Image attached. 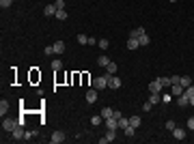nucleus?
Returning a JSON list of instances; mask_svg holds the SVG:
<instances>
[{
    "label": "nucleus",
    "instance_id": "1",
    "mask_svg": "<svg viewBox=\"0 0 194 144\" xmlns=\"http://www.w3.org/2000/svg\"><path fill=\"white\" fill-rule=\"evenodd\" d=\"M108 80H110V75H108V73H106V75H99V78H95V80H93V88H97V91L108 88Z\"/></svg>",
    "mask_w": 194,
    "mask_h": 144
},
{
    "label": "nucleus",
    "instance_id": "2",
    "mask_svg": "<svg viewBox=\"0 0 194 144\" xmlns=\"http://www.w3.org/2000/svg\"><path fill=\"white\" fill-rule=\"evenodd\" d=\"M17 125H20V121H15V118H4L2 121V129L4 131H13Z\"/></svg>",
    "mask_w": 194,
    "mask_h": 144
},
{
    "label": "nucleus",
    "instance_id": "3",
    "mask_svg": "<svg viewBox=\"0 0 194 144\" xmlns=\"http://www.w3.org/2000/svg\"><path fill=\"white\" fill-rule=\"evenodd\" d=\"M11 133H13V140H24V136H26V131H24V125H17V127H15Z\"/></svg>",
    "mask_w": 194,
    "mask_h": 144
},
{
    "label": "nucleus",
    "instance_id": "4",
    "mask_svg": "<svg viewBox=\"0 0 194 144\" xmlns=\"http://www.w3.org/2000/svg\"><path fill=\"white\" fill-rule=\"evenodd\" d=\"M50 142H52V144L65 142V133H63V131H54V133H52V138H50Z\"/></svg>",
    "mask_w": 194,
    "mask_h": 144
},
{
    "label": "nucleus",
    "instance_id": "5",
    "mask_svg": "<svg viewBox=\"0 0 194 144\" xmlns=\"http://www.w3.org/2000/svg\"><path fill=\"white\" fill-rule=\"evenodd\" d=\"M108 88H112V91L121 88V80H119L117 75H110V80H108Z\"/></svg>",
    "mask_w": 194,
    "mask_h": 144
},
{
    "label": "nucleus",
    "instance_id": "6",
    "mask_svg": "<svg viewBox=\"0 0 194 144\" xmlns=\"http://www.w3.org/2000/svg\"><path fill=\"white\" fill-rule=\"evenodd\" d=\"M106 125H108V129H112V131H117V129H119V118H114V116H110V118H106Z\"/></svg>",
    "mask_w": 194,
    "mask_h": 144
},
{
    "label": "nucleus",
    "instance_id": "7",
    "mask_svg": "<svg viewBox=\"0 0 194 144\" xmlns=\"http://www.w3.org/2000/svg\"><path fill=\"white\" fill-rule=\"evenodd\" d=\"M114 138H117V136H114V131H112V129H108V133H106L104 138H99V142H101V144H108V142H112Z\"/></svg>",
    "mask_w": 194,
    "mask_h": 144
},
{
    "label": "nucleus",
    "instance_id": "8",
    "mask_svg": "<svg viewBox=\"0 0 194 144\" xmlns=\"http://www.w3.org/2000/svg\"><path fill=\"white\" fill-rule=\"evenodd\" d=\"M138 48H140V41L136 37H130L127 39V49H138Z\"/></svg>",
    "mask_w": 194,
    "mask_h": 144
},
{
    "label": "nucleus",
    "instance_id": "9",
    "mask_svg": "<svg viewBox=\"0 0 194 144\" xmlns=\"http://www.w3.org/2000/svg\"><path fill=\"white\" fill-rule=\"evenodd\" d=\"M43 15H46V17L56 15V4H48V6H43Z\"/></svg>",
    "mask_w": 194,
    "mask_h": 144
},
{
    "label": "nucleus",
    "instance_id": "10",
    "mask_svg": "<svg viewBox=\"0 0 194 144\" xmlns=\"http://www.w3.org/2000/svg\"><path fill=\"white\" fill-rule=\"evenodd\" d=\"M162 91V84H160V80H153L151 84H149V93H160Z\"/></svg>",
    "mask_w": 194,
    "mask_h": 144
},
{
    "label": "nucleus",
    "instance_id": "11",
    "mask_svg": "<svg viewBox=\"0 0 194 144\" xmlns=\"http://www.w3.org/2000/svg\"><path fill=\"white\" fill-rule=\"evenodd\" d=\"M9 108H11V105H9V101H7V99H2V101H0V116H2V118H4V114L9 112Z\"/></svg>",
    "mask_w": 194,
    "mask_h": 144
},
{
    "label": "nucleus",
    "instance_id": "12",
    "mask_svg": "<svg viewBox=\"0 0 194 144\" xmlns=\"http://www.w3.org/2000/svg\"><path fill=\"white\" fill-rule=\"evenodd\" d=\"M170 86H173V95H175V97H179V95L186 93V88H183L181 84H170Z\"/></svg>",
    "mask_w": 194,
    "mask_h": 144
},
{
    "label": "nucleus",
    "instance_id": "13",
    "mask_svg": "<svg viewBox=\"0 0 194 144\" xmlns=\"http://www.w3.org/2000/svg\"><path fill=\"white\" fill-rule=\"evenodd\" d=\"M86 101H89V103H95L97 101V88H91V91L86 93Z\"/></svg>",
    "mask_w": 194,
    "mask_h": 144
},
{
    "label": "nucleus",
    "instance_id": "14",
    "mask_svg": "<svg viewBox=\"0 0 194 144\" xmlns=\"http://www.w3.org/2000/svg\"><path fill=\"white\" fill-rule=\"evenodd\" d=\"M173 138L183 140V138H186V131H183V129H179V127H175V129H173Z\"/></svg>",
    "mask_w": 194,
    "mask_h": 144
},
{
    "label": "nucleus",
    "instance_id": "15",
    "mask_svg": "<svg viewBox=\"0 0 194 144\" xmlns=\"http://www.w3.org/2000/svg\"><path fill=\"white\" fill-rule=\"evenodd\" d=\"M138 41H140V48H145V45H149V43H151V37H149V35H140V37H138Z\"/></svg>",
    "mask_w": 194,
    "mask_h": 144
},
{
    "label": "nucleus",
    "instance_id": "16",
    "mask_svg": "<svg viewBox=\"0 0 194 144\" xmlns=\"http://www.w3.org/2000/svg\"><path fill=\"white\" fill-rule=\"evenodd\" d=\"M108 62H110V60H108V56H106V54L97 56V65H99V67H108Z\"/></svg>",
    "mask_w": 194,
    "mask_h": 144
},
{
    "label": "nucleus",
    "instance_id": "17",
    "mask_svg": "<svg viewBox=\"0 0 194 144\" xmlns=\"http://www.w3.org/2000/svg\"><path fill=\"white\" fill-rule=\"evenodd\" d=\"M183 88H188V86H192V78L190 75H181V82H179Z\"/></svg>",
    "mask_w": 194,
    "mask_h": 144
},
{
    "label": "nucleus",
    "instance_id": "18",
    "mask_svg": "<svg viewBox=\"0 0 194 144\" xmlns=\"http://www.w3.org/2000/svg\"><path fill=\"white\" fill-rule=\"evenodd\" d=\"M117 71H119V67H117V62H112V60H110V62H108V75H114Z\"/></svg>",
    "mask_w": 194,
    "mask_h": 144
},
{
    "label": "nucleus",
    "instance_id": "19",
    "mask_svg": "<svg viewBox=\"0 0 194 144\" xmlns=\"http://www.w3.org/2000/svg\"><path fill=\"white\" fill-rule=\"evenodd\" d=\"M99 114H101V116H104V121H106V118H110V116L114 114V110H112V108H104Z\"/></svg>",
    "mask_w": 194,
    "mask_h": 144
},
{
    "label": "nucleus",
    "instance_id": "20",
    "mask_svg": "<svg viewBox=\"0 0 194 144\" xmlns=\"http://www.w3.org/2000/svg\"><path fill=\"white\" fill-rule=\"evenodd\" d=\"M54 52H56V54L65 52V41H56V43H54Z\"/></svg>",
    "mask_w": 194,
    "mask_h": 144
},
{
    "label": "nucleus",
    "instance_id": "21",
    "mask_svg": "<svg viewBox=\"0 0 194 144\" xmlns=\"http://www.w3.org/2000/svg\"><path fill=\"white\" fill-rule=\"evenodd\" d=\"M56 19H60V22L67 19V11L65 9H56Z\"/></svg>",
    "mask_w": 194,
    "mask_h": 144
},
{
    "label": "nucleus",
    "instance_id": "22",
    "mask_svg": "<svg viewBox=\"0 0 194 144\" xmlns=\"http://www.w3.org/2000/svg\"><path fill=\"white\" fill-rule=\"evenodd\" d=\"M123 131H125V136H127V138H134V133H136V127H132V125H127V127H125Z\"/></svg>",
    "mask_w": 194,
    "mask_h": 144
},
{
    "label": "nucleus",
    "instance_id": "23",
    "mask_svg": "<svg viewBox=\"0 0 194 144\" xmlns=\"http://www.w3.org/2000/svg\"><path fill=\"white\" fill-rule=\"evenodd\" d=\"M177 103H179V105H190V99L186 95H179L177 97Z\"/></svg>",
    "mask_w": 194,
    "mask_h": 144
},
{
    "label": "nucleus",
    "instance_id": "24",
    "mask_svg": "<svg viewBox=\"0 0 194 144\" xmlns=\"http://www.w3.org/2000/svg\"><path fill=\"white\" fill-rule=\"evenodd\" d=\"M140 35H145V28H134V30L130 32V37H136V39H138Z\"/></svg>",
    "mask_w": 194,
    "mask_h": 144
},
{
    "label": "nucleus",
    "instance_id": "25",
    "mask_svg": "<svg viewBox=\"0 0 194 144\" xmlns=\"http://www.w3.org/2000/svg\"><path fill=\"white\" fill-rule=\"evenodd\" d=\"M130 125L132 127H140V116H130Z\"/></svg>",
    "mask_w": 194,
    "mask_h": 144
},
{
    "label": "nucleus",
    "instance_id": "26",
    "mask_svg": "<svg viewBox=\"0 0 194 144\" xmlns=\"http://www.w3.org/2000/svg\"><path fill=\"white\" fill-rule=\"evenodd\" d=\"M78 43L80 45H89V37L86 35H78Z\"/></svg>",
    "mask_w": 194,
    "mask_h": 144
},
{
    "label": "nucleus",
    "instance_id": "27",
    "mask_svg": "<svg viewBox=\"0 0 194 144\" xmlns=\"http://www.w3.org/2000/svg\"><path fill=\"white\" fill-rule=\"evenodd\" d=\"M127 125H130V118H123V116H121V118H119V129H125Z\"/></svg>",
    "mask_w": 194,
    "mask_h": 144
},
{
    "label": "nucleus",
    "instance_id": "28",
    "mask_svg": "<svg viewBox=\"0 0 194 144\" xmlns=\"http://www.w3.org/2000/svg\"><path fill=\"white\" fill-rule=\"evenodd\" d=\"M149 101L155 105V103H160V93H151V97H149Z\"/></svg>",
    "mask_w": 194,
    "mask_h": 144
},
{
    "label": "nucleus",
    "instance_id": "29",
    "mask_svg": "<svg viewBox=\"0 0 194 144\" xmlns=\"http://www.w3.org/2000/svg\"><path fill=\"white\" fill-rule=\"evenodd\" d=\"M52 69H54V71H58V69H63V62H60L58 58H56V60H52Z\"/></svg>",
    "mask_w": 194,
    "mask_h": 144
},
{
    "label": "nucleus",
    "instance_id": "30",
    "mask_svg": "<svg viewBox=\"0 0 194 144\" xmlns=\"http://www.w3.org/2000/svg\"><path fill=\"white\" fill-rule=\"evenodd\" d=\"M183 95L188 97V99H192V97H194V86H188V88H186V93H183Z\"/></svg>",
    "mask_w": 194,
    "mask_h": 144
},
{
    "label": "nucleus",
    "instance_id": "31",
    "mask_svg": "<svg viewBox=\"0 0 194 144\" xmlns=\"http://www.w3.org/2000/svg\"><path fill=\"white\" fill-rule=\"evenodd\" d=\"M101 49H108V39H99V43H97Z\"/></svg>",
    "mask_w": 194,
    "mask_h": 144
},
{
    "label": "nucleus",
    "instance_id": "32",
    "mask_svg": "<svg viewBox=\"0 0 194 144\" xmlns=\"http://www.w3.org/2000/svg\"><path fill=\"white\" fill-rule=\"evenodd\" d=\"M101 121H104V116H101V114H99V116H93V118H91V123H93V125H99Z\"/></svg>",
    "mask_w": 194,
    "mask_h": 144
},
{
    "label": "nucleus",
    "instance_id": "33",
    "mask_svg": "<svg viewBox=\"0 0 194 144\" xmlns=\"http://www.w3.org/2000/svg\"><path fill=\"white\" fill-rule=\"evenodd\" d=\"M160 84L162 86H170V78H160Z\"/></svg>",
    "mask_w": 194,
    "mask_h": 144
},
{
    "label": "nucleus",
    "instance_id": "34",
    "mask_svg": "<svg viewBox=\"0 0 194 144\" xmlns=\"http://www.w3.org/2000/svg\"><path fill=\"white\" fill-rule=\"evenodd\" d=\"M166 129L173 131V129H175V121H166Z\"/></svg>",
    "mask_w": 194,
    "mask_h": 144
},
{
    "label": "nucleus",
    "instance_id": "35",
    "mask_svg": "<svg viewBox=\"0 0 194 144\" xmlns=\"http://www.w3.org/2000/svg\"><path fill=\"white\" fill-rule=\"evenodd\" d=\"M11 2H13V0H0V6L7 9V6H11Z\"/></svg>",
    "mask_w": 194,
    "mask_h": 144
},
{
    "label": "nucleus",
    "instance_id": "36",
    "mask_svg": "<svg viewBox=\"0 0 194 144\" xmlns=\"http://www.w3.org/2000/svg\"><path fill=\"white\" fill-rule=\"evenodd\" d=\"M151 108H153V103H151V101H147V103H143V110H145V112H149Z\"/></svg>",
    "mask_w": 194,
    "mask_h": 144
},
{
    "label": "nucleus",
    "instance_id": "37",
    "mask_svg": "<svg viewBox=\"0 0 194 144\" xmlns=\"http://www.w3.org/2000/svg\"><path fill=\"white\" fill-rule=\"evenodd\" d=\"M54 4H56V9H65V0H56Z\"/></svg>",
    "mask_w": 194,
    "mask_h": 144
},
{
    "label": "nucleus",
    "instance_id": "38",
    "mask_svg": "<svg viewBox=\"0 0 194 144\" xmlns=\"http://www.w3.org/2000/svg\"><path fill=\"white\" fill-rule=\"evenodd\" d=\"M188 129H192V131H194V116L188 118Z\"/></svg>",
    "mask_w": 194,
    "mask_h": 144
},
{
    "label": "nucleus",
    "instance_id": "39",
    "mask_svg": "<svg viewBox=\"0 0 194 144\" xmlns=\"http://www.w3.org/2000/svg\"><path fill=\"white\" fill-rule=\"evenodd\" d=\"M43 52H46V54H48V56H50V54H56V52H54V45H48V48L43 49Z\"/></svg>",
    "mask_w": 194,
    "mask_h": 144
},
{
    "label": "nucleus",
    "instance_id": "40",
    "mask_svg": "<svg viewBox=\"0 0 194 144\" xmlns=\"http://www.w3.org/2000/svg\"><path fill=\"white\" fill-rule=\"evenodd\" d=\"M97 43H99V41H97L95 37H89V45H97Z\"/></svg>",
    "mask_w": 194,
    "mask_h": 144
},
{
    "label": "nucleus",
    "instance_id": "41",
    "mask_svg": "<svg viewBox=\"0 0 194 144\" xmlns=\"http://www.w3.org/2000/svg\"><path fill=\"white\" fill-rule=\"evenodd\" d=\"M33 136H35L33 131H26V136H24V140H33Z\"/></svg>",
    "mask_w": 194,
    "mask_h": 144
},
{
    "label": "nucleus",
    "instance_id": "42",
    "mask_svg": "<svg viewBox=\"0 0 194 144\" xmlns=\"http://www.w3.org/2000/svg\"><path fill=\"white\" fill-rule=\"evenodd\" d=\"M190 105H194V97H192V99H190Z\"/></svg>",
    "mask_w": 194,
    "mask_h": 144
},
{
    "label": "nucleus",
    "instance_id": "43",
    "mask_svg": "<svg viewBox=\"0 0 194 144\" xmlns=\"http://www.w3.org/2000/svg\"><path fill=\"white\" fill-rule=\"evenodd\" d=\"M170 2H177V0H170Z\"/></svg>",
    "mask_w": 194,
    "mask_h": 144
}]
</instances>
